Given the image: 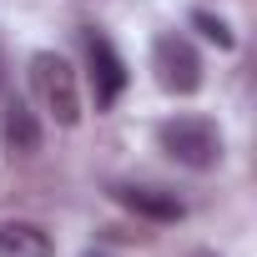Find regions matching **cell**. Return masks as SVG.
Segmentation results:
<instances>
[{
	"instance_id": "1",
	"label": "cell",
	"mask_w": 257,
	"mask_h": 257,
	"mask_svg": "<svg viewBox=\"0 0 257 257\" xmlns=\"http://www.w3.org/2000/svg\"><path fill=\"white\" fill-rule=\"evenodd\" d=\"M157 147L187 167V172H212L222 162V132H217V121L207 116H172L157 126Z\"/></svg>"
},
{
	"instance_id": "2",
	"label": "cell",
	"mask_w": 257,
	"mask_h": 257,
	"mask_svg": "<svg viewBox=\"0 0 257 257\" xmlns=\"http://www.w3.org/2000/svg\"><path fill=\"white\" fill-rule=\"evenodd\" d=\"M31 91H36V101L46 106V116L56 126L81 121V81H76V66L66 56H56V51L31 56Z\"/></svg>"
},
{
	"instance_id": "3",
	"label": "cell",
	"mask_w": 257,
	"mask_h": 257,
	"mask_svg": "<svg viewBox=\"0 0 257 257\" xmlns=\"http://www.w3.org/2000/svg\"><path fill=\"white\" fill-rule=\"evenodd\" d=\"M81 46H86V76H91V96H96V111H111L116 101H121V91H126V61H121V51L111 46V36H101L96 26H86L81 31Z\"/></svg>"
},
{
	"instance_id": "4",
	"label": "cell",
	"mask_w": 257,
	"mask_h": 257,
	"mask_svg": "<svg viewBox=\"0 0 257 257\" xmlns=\"http://www.w3.org/2000/svg\"><path fill=\"white\" fill-rule=\"evenodd\" d=\"M152 71H157V86L172 91V96H192V91L202 86V56H197V46H192L187 36H177V31L157 36V46H152Z\"/></svg>"
},
{
	"instance_id": "5",
	"label": "cell",
	"mask_w": 257,
	"mask_h": 257,
	"mask_svg": "<svg viewBox=\"0 0 257 257\" xmlns=\"http://www.w3.org/2000/svg\"><path fill=\"white\" fill-rule=\"evenodd\" d=\"M111 197L132 212V217H147V222H182V212H187V202L177 192L152 187V182H116Z\"/></svg>"
},
{
	"instance_id": "6",
	"label": "cell",
	"mask_w": 257,
	"mask_h": 257,
	"mask_svg": "<svg viewBox=\"0 0 257 257\" xmlns=\"http://www.w3.org/2000/svg\"><path fill=\"white\" fill-rule=\"evenodd\" d=\"M0 142H6L11 157H36L41 152V121H36V111L21 96L6 106V116H0Z\"/></svg>"
},
{
	"instance_id": "7",
	"label": "cell",
	"mask_w": 257,
	"mask_h": 257,
	"mask_svg": "<svg viewBox=\"0 0 257 257\" xmlns=\"http://www.w3.org/2000/svg\"><path fill=\"white\" fill-rule=\"evenodd\" d=\"M0 257H56V242L41 222H0Z\"/></svg>"
},
{
	"instance_id": "8",
	"label": "cell",
	"mask_w": 257,
	"mask_h": 257,
	"mask_svg": "<svg viewBox=\"0 0 257 257\" xmlns=\"http://www.w3.org/2000/svg\"><path fill=\"white\" fill-rule=\"evenodd\" d=\"M192 26H197V31H202L207 41H217L222 51H232V31H227V26H222L217 16H207V11H197V16H192Z\"/></svg>"
},
{
	"instance_id": "9",
	"label": "cell",
	"mask_w": 257,
	"mask_h": 257,
	"mask_svg": "<svg viewBox=\"0 0 257 257\" xmlns=\"http://www.w3.org/2000/svg\"><path fill=\"white\" fill-rule=\"evenodd\" d=\"M197 257H212V252H197Z\"/></svg>"
}]
</instances>
